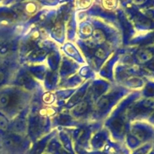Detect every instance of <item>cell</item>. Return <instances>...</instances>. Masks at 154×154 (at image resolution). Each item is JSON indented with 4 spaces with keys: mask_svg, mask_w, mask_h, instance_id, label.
<instances>
[{
    "mask_svg": "<svg viewBox=\"0 0 154 154\" xmlns=\"http://www.w3.org/2000/svg\"><path fill=\"white\" fill-rule=\"evenodd\" d=\"M87 108H88V103L87 102H81L77 105L75 111L78 114H83L84 113L86 112Z\"/></svg>",
    "mask_w": 154,
    "mask_h": 154,
    "instance_id": "6",
    "label": "cell"
},
{
    "mask_svg": "<svg viewBox=\"0 0 154 154\" xmlns=\"http://www.w3.org/2000/svg\"><path fill=\"white\" fill-rule=\"evenodd\" d=\"M11 95L8 93H2L0 95V108H7L9 106L11 102Z\"/></svg>",
    "mask_w": 154,
    "mask_h": 154,
    "instance_id": "5",
    "label": "cell"
},
{
    "mask_svg": "<svg viewBox=\"0 0 154 154\" xmlns=\"http://www.w3.org/2000/svg\"><path fill=\"white\" fill-rule=\"evenodd\" d=\"M84 44L87 47H88L89 48H91V49H94L96 48V45L95 43V42L93 41V38H87L84 40Z\"/></svg>",
    "mask_w": 154,
    "mask_h": 154,
    "instance_id": "10",
    "label": "cell"
},
{
    "mask_svg": "<svg viewBox=\"0 0 154 154\" xmlns=\"http://www.w3.org/2000/svg\"><path fill=\"white\" fill-rule=\"evenodd\" d=\"M92 38L96 45H102L106 41V35L100 29H96L92 32Z\"/></svg>",
    "mask_w": 154,
    "mask_h": 154,
    "instance_id": "1",
    "label": "cell"
},
{
    "mask_svg": "<svg viewBox=\"0 0 154 154\" xmlns=\"http://www.w3.org/2000/svg\"><path fill=\"white\" fill-rule=\"evenodd\" d=\"M95 55L97 58L101 59H105L106 57V52H105V50L102 48H99L97 49H96V51H95Z\"/></svg>",
    "mask_w": 154,
    "mask_h": 154,
    "instance_id": "8",
    "label": "cell"
},
{
    "mask_svg": "<svg viewBox=\"0 0 154 154\" xmlns=\"http://www.w3.org/2000/svg\"><path fill=\"white\" fill-rule=\"evenodd\" d=\"M112 127L114 129V130L115 131L116 133L119 134V135H121L125 129V125L123 123V120L119 118H117L113 120Z\"/></svg>",
    "mask_w": 154,
    "mask_h": 154,
    "instance_id": "2",
    "label": "cell"
},
{
    "mask_svg": "<svg viewBox=\"0 0 154 154\" xmlns=\"http://www.w3.org/2000/svg\"><path fill=\"white\" fill-rule=\"evenodd\" d=\"M5 144L11 149H17L20 146L21 142L18 138L15 137H9L5 140Z\"/></svg>",
    "mask_w": 154,
    "mask_h": 154,
    "instance_id": "4",
    "label": "cell"
},
{
    "mask_svg": "<svg viewBox=\"0 0 154 154\" xmlns=\"http://www.w3.org/2000/svg\"><path fill=\"white\" fill-rule=\"evenodd\" d=\"M8 126V123L5 117L0 115V130H6Z\"/></svg>",
    "mask_w": 154,
    "mask_h": 154,
    "instance_id": "9",
    "label": "cell"
},
{
    "mask_svg": "<svg viewBox=\"0 0 154 154\" xmlns=\"http://www.w3.org/2000/svg\"><path fill=\"white\" fill-rule=\"evenodd\" d=\"M5 79V75L2 72H0V84L3 82Z\"/></svg>",
    "mask_w": 154,
    "mask_h": 154,
    "instance_id": "11",
    "label": "cell"
},
{
    "mask_svg": "<svg viewBox=\"0 0 154 154\" xmlns=\"http://www.w3.org/2000/svg\"><path fill=\"white\" fill-rule=\"evenodd\" d=\"M53 33H54V36L57 38H61L63 36V26L60 23H57L55 26H54L52 29Z\"/></svg>",
    "mask_w": 154,
    "mask_h": 154,
    "instance_id": "7",
    "label": "cell"
},
{
    "mask_svg": "<svg viewBox=\"0 0 154 154\" xmlns=\"http://www.w3.org/2000/svg\"><path fill=\"white\" fill-rule=\"evenodd\" d=\"M136 57L138 61H140L141 63H144V62L148 61L151 58L152 54L150 51H147V50H141V51H138Z\"/></svg>",
    "mask_w": 154,
    "mask_h": 154,
    "instance_id": "3",
    "label": "cell"
}]
</instances>
